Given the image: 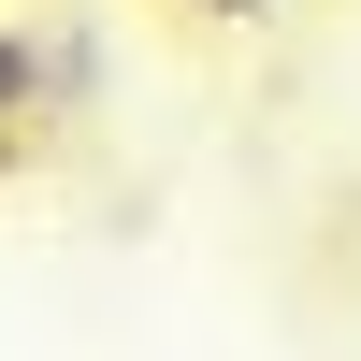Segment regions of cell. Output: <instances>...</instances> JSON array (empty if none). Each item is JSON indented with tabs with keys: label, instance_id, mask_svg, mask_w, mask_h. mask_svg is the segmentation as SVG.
Listing matches in <instances>:
<instances>
[{
	"label": "cell",
	"instance_id": "1",
	"mask_svg": "<svg viewBox=\"0 0 361 361\" xmlns=\"http://www.w3.org/2000/svg\"><path fill=\"white\" fill-rule=\"evenodd\" d=\"M58 87V44H29V29H0V159H15V116Z\"/></svg>",
	"mask_w": 361,
	"mask_h": 361
},
{
	"label": "cell",
	"instance_id": "2",
	"mask_svg": "<svg viewBox=\"0 0 361 361\" xmlns=\"http://www.w3.org/2000/svg\"><path fill=\"white\" fill-rule=\"evenodd\" d=\"M202 15H289V0H202Z\"/></svg>",
	"mask_w": 361,
	"mask_h": 361
}]
</instances>
